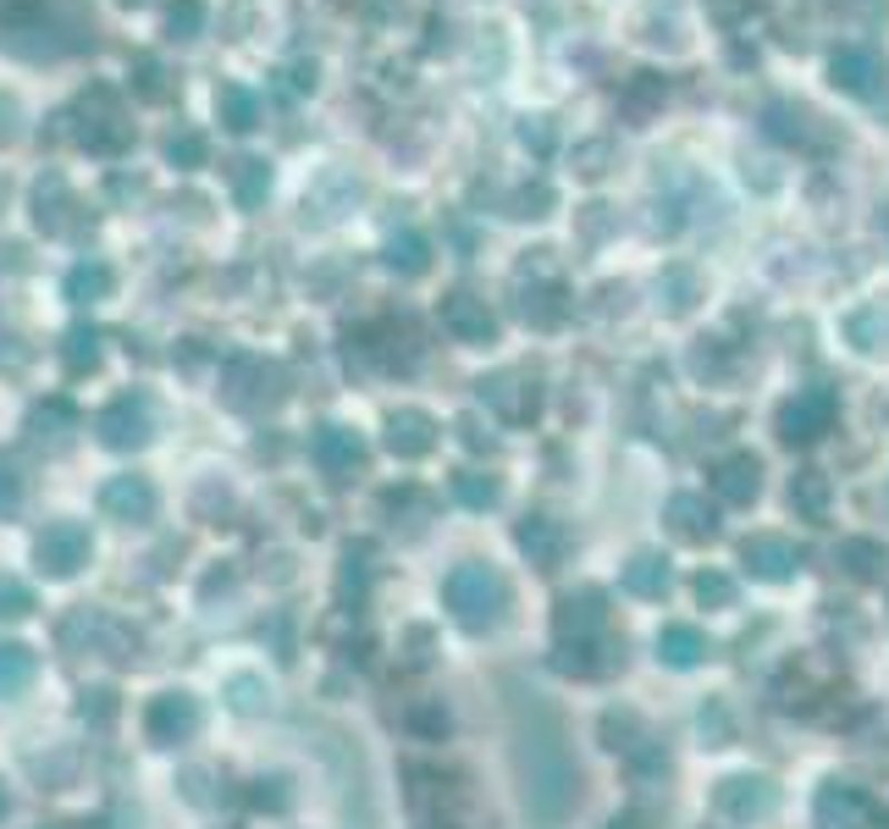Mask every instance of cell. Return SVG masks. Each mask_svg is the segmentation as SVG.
<instances>
[{
    "label": "cell",
    "mask_w": 889,
    "mask_h": 829,
    "mask_svg": "<svg viewBox=\"0 0 889 829\" xmlns=\"http://www.w3.org/2000/svg\"><path fill=\"white\" fill-rule=\"evenodd\" d=\"M443 603H447V614H453L458 625L486 631V625H497V614L508 609V581H503L492 564L464 559V564H453V570H447Z\"/></svg>",
    "instance_id": "obj_1"
},
{
    "label": "cell",
    "mask_w": 889,
    "mask_h": 829,
    "mask_svg": "<svg viewBox=\"0 0 889 829\" xmlns=\"http://www.w3.org/2000/svg\"><path fill=\"white\" fill-rule=\"evenodd\" d=\"M89 553H95V536H89V525H78V520H50V525L33 536V564H39L50 581L78 575V570L89 564Z\"/></svg>",
    "instance_id": "obj_2"
},
{
    "label": "cell",
    "mask_w": 889,
    "mask_h": 829,
    "mask_svg": "<svg viewBox=\"0 0 889 829\" xmlns=\"http://www.w3.org/2000/svg\"><path fill=\"white\" fill-rule=\"evenodd\" d=\"M199 730V702L188 691H160L145 708V736L155 747H171V741H188Z\"/></svg>",
    "instance_id": "obj_3"
},
{
    "label": "cell",
    "mask_w": 889,
    "mask_h": 829,
    "mask_svg": "<svg viewBox=\"0 0 889 829\" xmlns=\"http://www.w3.org/2000/svg\"><path fill=\"white\" fill-rule=\"evenodd\" d=\"M829 421H834V398H829L823 387H807V393H796V398L779 409V437H784V443H812V437L829 432Z\"/></svg>",
    "instance_id": "obj_4"
},
{
    "label": "cell",
    "mask_w": 889,
    "mask_h": 829,
    "mask_svg": "<svg viewBox=\"0 0 889 829\" xmlns=\"http://www.w3.org/2000/svg\"><path fill=\"white\" fill-rule=\"evenodd\" d=\"M520 553L536 564V570H559L564 564V547H570V531L553 520V514H525L520 531H514Z\"/></svg>",
    "instance_id": "obj_5"
},
{
    "label": "cell",
    "mask_w": 889,
    "mask_h": 829,
    "mask_svg": "<svg viewBox=\"0 0 889 829\" xmlns=\"http://www.w3.org/2000/svg\"><path fill=\"white\" fill-rule=\"evenodd\" d=\"M309 454H315V465L326 471V476H354L359 465H365V437L359 432H348V426H320L315 432V443H309Z\"/></svg>",
    "instance_id": "obj_6"
},
{
    "label": "cell",
    "mask_w": 889,
    "mask_h": 829,
    "mask_svg": "<svg viewBox=\"0 0 889 829\" xmlns=\"http://www.w3.org/2000/svg\"><path fill=\"white\" fill-rule=\"evenodd\" d=\"M879 78H885V67H879V56L868 45H840L829 56V83L846 89V95H873Z\"/></svg>",
    "instance_id": "obj_7"
},
{
    "label": "cell",
    "mask_w": 889,
    "mask_h": 829,
    "mask_svg": "<svg viewBox=\"0 0 889 829\" xmlns=\"http://www.w3.org/2000/svg\"><path fill=\"white\" fill-rule=\"evenodd\" d=\"M443 327L453 332L458 343H492V337H497V316H492V305L475 299V294H447Z\"/></svg>",
    "instance_id": "obj_8"
},
{
    "label": "cell",
    "mask_w": 889,
    "mask_h": 829,
    "mask_svg": "<svg viewBox=\"0 0 889 829\" xmlns=\"http://www.w3.org/2000/svg\"><path fill=\"white\" fill-rule=\"evenodd\" d=\"M398 460H421L437 448V421L426 409H393L387 415V437H382Z\"/></svg>",
    "instance_id": "obj_9"
},
{
    "label": "cell",
    "mask_w": 889,
    "mask_h": 829,
    "mask_svg": "<svg viewBox=\"0 0 889 829\" xmlns=\"http://www.w3.org/2000/svg\"><path fill=\"white\" fill-rule=\"evenodd\" d=\"M100 509L111 520H122V525H145L149 514H155V487H149L145 476H111L100 487Z\"/></svg>",
    "instance_id": "obj_10"
},
{
    "label": "cell",
    "mask_w": 889,
    "mask_h": 829,
    "mask_svg": "<svg viewBox=\"0 0 889 829\" xmlns=\"http://www.w3.org/2000/svg\"><path fill=\"white\" fill-rule=\"evenodd\" d=\"M149 426H155V421H149V404L145 398H134V393L117 398V404L100 415V437H106L111 448H145Z\"/></svg>",
    "instance_id": "obj_11"
},
{
    "label": "cell",
    "mask_w": 889,
    "mask_h": 829,
    "mask_svg": "<svg viewBox=\"0 0 889 829\" xmlns=\"http://www.w3.org/2000/svg\"><path fill=\"white\" fill-rule=\"evenodd\" d=\"M741 559H745V570H751V575H762V581H784V575H790V564H796V547H790L779 531H757V536L741 547Z\"/></svg>",
    "instance_id": "obj_12"
},
{
    "label": "cell",
    "mask_w": 889,
    "mask_h": 829,
    "mask_svg": "<svg viewBox=\"0 0 889 829\" xmlns=\"http://www.w3.org/2000/svg\"><path fill=\"white\" fill-rule=\"evenodd\" d=\"M762 476V465L751 460V454H730L724 465H719V476H713V487H719V497L724 503H745V497H757V482Z\"/></svg>",
    "instance_id": "obj_13"
},
{
    "label": "cell",
    "mask_w": 889,
    "mask_h": 829,
    "mask_svg": "<svg viewBox=\"0 0 889 829\" xmlns=\"http://www.w3.org/2000/svg\"><path fill=\"white\" fill-rule=\"evenodd\" d=\"M702 653H708V642H702L697 625H663V631H658V659L663 663L691 669V663H702Z\"/></svg>",
    "instance_id": "obj_14"
},
{
    "label": "cell",
    "mask_w": 889,
    "mask_h": 829,
    "mask_svg": "<svg viewBox=\"0 0 889 829\" xmlns=\"http://www.w3.org/2000/svg\"><path fill=\"white\" fill-rule=\"evenodd\" d=\"M216 117H221L233 134H249V128L260 122V100H255L244 83H221V89H216Z\"/></svg>",
    "instance_id": "obj_15"
},
{
    "label": "cell",
    "mask_w": 889,
    "mask_h": 829,
    "mask_svg": "<svg viewBox=\"0 0 889 829\" xmlns=\"http://www.w3.org/2000/svg\"><path fill=\"white\" fill-rule=\"evenodd\" d=\"M106 294H111V266H106V260H83V266L67 272V299L95 305V299H106Z\"/></svg>",
    "instance_id": "obj_16"
},
{
    "label": "cell",
    "mask_w": 889,
    "mask_h": 829,
    "mask_svg": "<svg viewBox=\"0 0 889 829\" xmlns=\"http://www.w3.org/2000/svg\"><path fill=\"white\" fill-rule=\"evenodd\" d=\"M387 266L404 272V277H421L432 266V244L421 233H398V238H387Z\"/></svg>",
    "instance_id": "obj_17"
},
{
    "label": "cell",
    "mask_w": 889,
    "mask_h": 829,
    "mask_svg": "<svg viewBox=\"0 0 889 829\" xmlns=\"http://www.w3.org/2000/svg\"><path fill=\"white\" fill-rule=\"evenodd\" d=\"M33 653L22 648V642H0V697H17V691H28V680H33Z\"/></svg>",
    "instance_id": "obj_18"
},
{
    "label": "cell",
    "mask_w": 889,
    "mask_h": 829,
    "mask_svg": "<svg viewBox=\"0 0 889 829\" xmlns=\"http://www.w3.org/2000/svg\"><path fill=\"white\" fill-rule=\"evenodd\" d=\"M233 194H238V205H244V210H255V205L271 194V166H266V161H238V171H233Z\"/></svg>",
    "instance_id": "obj_19"
},
{
    "label": "cell",
    "mask_w": 889,
    "mask_h": 829,
    "mask_svg": "<svg viewBox=\"0 0 889 829\" xmlns=\"http://www.w3.org/2000/svg\"><path fill=\"white\" fill-rule=\"evenodd\" d=\"M624 586H630V592H641V598H658V592L669 586V564H663V559H652V553H641V559H630Z\"/></svg>",
    "instance_id": "obj_20"
},
{
    "label": "cell",
    "mask_w": 889,
    "mask_h": 829,
    "mask_svg": "<svg viewBox=\"0 0 889 829\" xmlns=\"http://www.w3.org/2000/svg\"><path fill=\"white\" fill-rule=\"evenodd\" d=\"M669 514H674V531H680V536H691V542L713 536V525H702V514H713V509H708L697 493H680L674 503H669Z\"/></svg>",
    "instance_id": "obj_21"
},
{
    "label": "cell",
    "mask_w": 889,
    "mask_h": 829,
    "mask_svg": "<svg viewBox=\"0 0 889 829\" xmlns=\"http://www.w3.org/2000/svg\"><path fill=\"white\" fill-rule=\"evenodd\" d=\"M453 497L470 503V509H492L497 503V482L481 476V471H464V476H453Z\"/></svg>",
    "instance_id": "obj_22"
},
{
    "label": "cell",
    "mask_w": 889,
    "mask_h": 829,
    "mask_svg": "<svg viewBox=\"0 0 889 829\" xmlns=\"http://www.w3.org/2000/svg\"><path fill=\"white\" fill-rule=\"evenodd\" d=\"M807 122H812V117H807L801 106H768V134L784 139V145H790V139H807Z\"/></svg>",
    "instance_id": "obj_23"
},
{
    "label": "cell",
    "mask_w": 889,
    "mask_h": 829,
    "mask_svg": "<svg viewBox=\"0 0 889 829\" xmlns=\"http://www.w3.org/2000/svg\"><path fill=\"white\" fill-rule=\"evenodd\" d=\"M199 28H205V6H199V0H177V6L166 11V33H171V39H194Z\"/></svg>",
    "instance_id": "obj_24"
},
{
    "label": "cell",
    "mask_w": 889,
    "mask_h": 829,
    "mask_svg": "<svg viewBox=\"0 0 889 829\" xmlns=\"http://www.w3.org/2000/svg\"><path fill=\"white\" fill-rule=\"evenodd\" d=\"M166 161L182 166V171L205 166V139H199V134H171V139H166Z\"/></svg>",
    "instance_id": "obj_25"
},
{
    "label": "cell",
    "mask_w": 889,
    "mask_h": 829,
    "mask_svg": "<svg viewBox=\"0 0 889 829\" xmlns=\"http://www.w3.org/2000/svg\"><path fill=\"white\" fill-rule=\"evenodd\" d=\"M28 609H33L28 586H22V581H11V575H0V614H6V620H22Z\"/></svg>",
    "instance_id": "obj_26"
},
{
    "label": "cell",
    "mask_w": 889,
    "mask_h": 829,
    "mask_svg": "<svg viewBox=\"0 0 889 829\" xmlns=\"http://www.w3.org/2000/svg\"><path fill=\"white\" fill-rule=\"evenodd\" d=\"M22 503V476H17V465L0 454V514H11Z\"/></svg>",
    "instance_id": "obj_27"
},
{
    "label": "cell",
    "mask_w": 889,
    "mask_h": 829,
    "mask_svg": "<svg viewBox=\"0 0 889 829\" xmlns=\"http://www.w3.org/2000/svg\"><path fill=\"white\" fill-rule=\"evenodd\" d=\"M796 497L818 514V509H823V476H818V471H807L801 482H790V503H796Z\"/></svg>",
    "instance_id": "obj_28"
},
{
    "label": "cell",
    "mask_w": 889,
    "mask_h": 829,
    "mask_svg": "<svg viewBox=\"0 0 889 829\" xmlns=\"http://www.w3.org/2000/svg\"><path fill=\"white\" fill-rule=\"evenodd\" d=\"M95 343H100L95 332H72V337H67V359H72V365H83V359L95 365V359H100V348H95Z\"/></svg>",
    "instance_id": "obj_29"
},
{
    "label": "cell",
    "mask_w": 889,
    "mask_h": 829,
    "mask_svg": "<svg viewBox=\"0 0 889 829\" xmlns=\"http://www.w3.org/2000/svg\"><path fill=\"white\" fill-rule=\"evenodd\" d=\"M134 72H139V89H145L149 100H160V95H166V83H160V67H155L149 56H139V61H134Z\"/></svg>",
    "instance_id": "obj_30"
},
{
    "label": "cell",
    "mask_w": 889,
    "mask_h": 829,
    "mask_svg": "<svg viewBox=\"0 0 889 829\" xmlns=\"http://www.w3.org/2000/svg\"><path fill=\"white\" fill-rule=\"evenodd\" d=\"M520 139H525V145H536V150H547V145H553V128H547V117H525Z\"/></svg>",
    "instance_id": "obj_31"
},
{
    "label": "cell",
    "mask_w": 889,
    "mask_h": 829,
    "mask_svg": "<svg viewBox=\"0 0 889 829\" xmlns=\"http://www.w3.org/2000/svg\"><path fill=\"white\" fill-rule=\"evenodd\" d=\"M697 598H702V603H708V598H713V603H730V581H719V575H702V581H697Z\"/></svg>",
    "instance_id": "obj_32"
},
{
    "label": "cell",
    "mask_w": 889,
    "mask_h": 829,
    "mask_svg": "<svg viewBox=\"0 0 889 829\" xmlns=\"http://www.w3.org/2000/svg\"><path fill=\"white\" fill-rule=\"evenodd\" d=\"M11 117H17V106H11V100H0V139L11 134Z\"/></svg>",
    "instance_id": "obj_33"
},
{
    "label": "cell",
    "mask_w": 889,
    "mask_h": 829,
    "mask_svg": "<svg viewBox=\"0 0 889 829\" xmlns=\"http://www.w3.org/2000/svg\"><path fill=\"white\" fill-rule=\"evenodd\" d=\"M122 6H145V0H122Z\"/></svg>",
    "instance_id": "obj_34"
}]
</instances>
